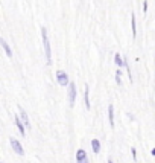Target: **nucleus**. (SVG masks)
I'll use <instances>...</instances> for the list:
<instances>
[{
	"label": "nucleus",
	"instance_id": "9d476101",
	"mask_svg": "<svg viewBox=\"0 0 155 163\" xmlns=\"http://www.w3.org/2000/svg\"><path fill=\"white\" fill-rule=\"evenodd\" d=\"M114 63L117 64V67H126V59L125 58L122 59L119 53H116V57H114Z\"/></svg>",
	"mask_w": 155,
	"mask_h": 163
},
{
	"label": "nucleus",
	"instance_id": "7ed1b4c3",
	"mask_svg": "<svg viewBox=\"0 0 155 163\" xmlns=\"http://www.w3.org/2000/svg\"><path fill=\"white\" fill-rule=\"evenodd\" d=\"M75 101H76V85H75V83H70V85H69V102H70V107L75 105Z\"/></svg>",
	"mask_w": 155,
	"mask_h": 163
},
{
	"label": "nucleus",
	"instance_id": "423d86ee",
	"mask_svg": "<svg viewBox=\"0 0 155 163\" xmlns=\"http://www.w3.org/2000/svg\"><path fill=\"white\" fill-rule=\"evenodd\" d=\"M15 125H17V128H18L20 134H22V136H26V131H24V124H23V120H22V118H20V116H15Z\"/></svg>",
	"mask_w": 155,
	"mask_h": 163
},
{
	"label": "nucleus",
	"instance_id": "9b49d317",
	"mask_svg": "<svg viewBox=\"0 0 155 163\" xmlns=\"http://www.w3.org/2000/svg\"><path fill=\"white\" fill-rule=\"evenodd\" d=\"M131 29H132V38H136L137 35V26H136V14L131 15Z\"/></svg>",
	"mask_w": 155,
	"mask_h": 163
},
{
	"label": "nucleus",
	"instance_id": "20e7f679",
	"mask_svg": "<svg viewBox=\"0 0 155 163\" xmlns=\"http://www.w3.org/2000/svg\"><path fill=\"white\" fill-rule=\"evenodd\" d=\"M9 142H11V146H12V149L18 154V155H23L24 154V149H23V146H22V143L17 140V139H14V137H11L9 139Z\"/></svg>",
	"mask_w": 155,
	"mask_h": 163
},
{
	"label": "nucleus",
	"instance_id": "4468645a",
	"mask_svg": "<svg viewBox=\"0 0 155 163\" xmlns=\"http://www.w3.org/2000/svg\"><path fill=\"white\" fill-rule=\"evenodd\" d=\"M120 75H122V72H120V69L116 72V83L117 85H122V78H120Z\"/></svg>",
	"mask_w": 155,
	"mask_h": 163
},
{
	"label": "nucleus",
	"instance_id": "dca6fc26",
	"mask_svg": "<svg viewBox=\"0 0 155 163\" xmlns=\"http://www.w3.org/2000/svg\"><path fill=\"white\" fill-rule=\"evenodd\" d=\"M131 154H132L134 160H136V157H137V151H136V148H131Z\"/></svg>",
	"mask_w": 155,
	"mask_h": 163
},
{
	"label": "nucleus",
	"instance_id": "f8f14e48",
	"mask_svg": "<svg viewBox=\"0 0 155 163\" xmlns=\"http://www.w3.org/2000/svg\"><path fill=\"white\" fill-rule=\"evenodd\" d=\"M91 148H93V151L97 154V153L100 151V142H99L97 139H93V140H91Z\"/></svg>",
	"mask_w": 155,
	"mask_h": 163
},
{
	"label": "nucleus",
	"instance_id": "6e6552de",
	"mask_svg": "<svg viewBox=\"0 0 155 163\" xmlns=\"http://www.w3.org/2000/svg\"><path fill=\"white\" fill-rule=\"evenodd\" d=\"M0 44H2V47H3V50L6 52V55H8L9 58L12 57V50H11V47H9V44L6 43V40L5 38H0Z\"/></svg>",
	"mask_w": 155,
	"mask_h": 163
},
{
	"label": "nucleus",
	"instance_id": "6ab92c4d",
	"mask_svg": "<svg viewBox=\"0 0 155 163\" xmlns=\"http://www.w3.org/2000/svg\"><path fill=\"white\" fill-rule=\"evenodd\" d=\"M108 163H113V160H108Z\"/></svg>",
	"mask_w": 155,
	"mask_h": 163
},
{
	"label": "nucleus",
	"instance_id": "f257e3e1",
	"mask_svg": "<svg viewBox=\"0 0 155 163\" xmlns=\"http://www.w3.org/2000/svg\"><path fill=\"white\" fill-rule=\"evenodd\" d=\"M41 35H43V44H44V53H46V61L47 64H52V49H50V41L49 37H47V31L43 28L41 29Z\"/></svg>",
	"mask_w": 155,
	"mask_h": 163
},
{
	"label": "nucleus",
	"instance_id": "2eb2a0df",
	"mask_svg": "<svg viewBox=\"0 0 155 163\" xmlns=\"http://www.w3.org/2000/svg\"><path fill=\"white\" fill-rule=\"evenodd\" d=\"M143 12H145V14L147 12V0H145V2H143Z\"/></svg>",
	"mask_w": 155,
	"mask_h": 163
},
{
	"label": "nucleus",
	"instance_id": "1a4fd4ad",
	"mask_svg": "<svg viewBox=\"0 0 155 163\" xmlns=\"http://www.w3.org/2000/svg\"><path fill=\"white\" fill-rule=\"evenodd\" d=\"M108 119H110V127L114 128V107H113V104H110V107H108Z\"/></svg>",
	"mask_w": 155,
	"mask_h": 163
},
{
	"label": "nucleus",
	"instance_id": "f3484780",
	"mask_svg": "<svg viewBox=\"0 0 155 163\" xmlns=\"http://www.w3.org/2000/svg\"><path fill=\"white\" fill-rule=\"evenodd\" d=\"M76 163H88V159H84V160H76Z\"/></svg>",
	"mask_w": 155,
	"mask_h": 163
},
{
	"label": "nucleus",
	"instance_id": "ddd939ff",
	"mask_svg": "<svg viewBox=\"0 0 155 163\" xmlns=\"http://www.w3.org/2000/svg\"><path fill=\"white\" fill-rule=\"evenodd\" d=\"M84 159H87L85 149H78V153H76V160H84Z\"/></svg>",
	"mask_w": 155,
	"mask_h": 163
},
{
	"label": "nucleus",
	"instance_id": "0eeeda50",
	"mask_svg": "<svg viewBox=\"0 0 155 163\" xmlns=\"http://www.w3.org/2000/svg\"><path fill=\"white\" fill-rule=\"evenodd\" d=\"M20 118H22L23 120V124L26 125V128H31V122H29V116H28V113H26L23 108H20Z\"/></svg>",
	"mask_w": 155,
	"mask_h": 163
},
{
	"label": "nucleus",
	"instance_id": "f03ea898",
	"mask_svg": "<svg viewBox=\"0 0 155 163\" xmlns=\"http://www.w3.org/2000/svg\"><path fill=\"white\" fill-rule=\"evenodd\" d=\"M56 81H58V84H61L63 87H65V85H70L69 75H67L64 70H58V72H56Z\"/></svg>",
	"mask_w": 155,
	"mask_h": 163
},
{
	"label": "nucleus",
	"instance_id": "a211bd4d",
	"mask_svg": "<svg viewBox=\"0 0 155 163\" xmlns=\"http://www.w3.org/2000/svg\"><path fill=\"white\" fill-rule=\"evenodd\" d=\"M151 153H152V155H155V148L152 149V151H151Z\"/></svg>",
	"mask_w": 155,
	"mask_h": 163
},
{
	"label": "nucleus",
	"instance_id": "39448f33",
	"mask_svg": "<svg viewBox=\"0 0 155 163\" xmlns=\"http://www.w3.org/2000/svg\"><path fill=\"white\" fill-rule=\"evenodd\" d=\"M84 104H85L87 110H90V108H91V104H90V90H88V85H87V84L84 87Z\"/></svg>",
	"mask_w": 155,
	"mask_h": 163
}]
</instances>
